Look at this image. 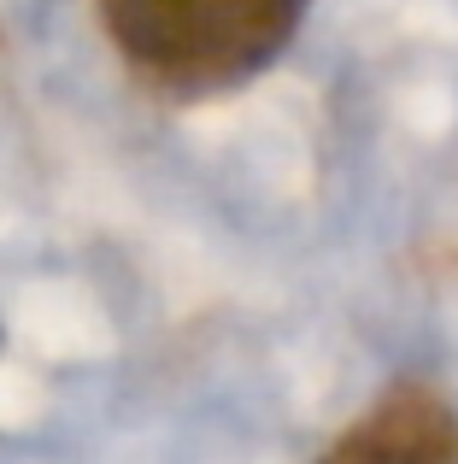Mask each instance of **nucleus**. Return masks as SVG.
Segmentation results:
<instances>
[{
    "instance_id": "1",
    "label": "nucleus",
    "mask_w": 458,
    "mask_h": 464,
    "mask_svg": "<svg viewBox=\"0 0 458 464\" xmlns=\"http://www.w3.org/2000/svg\"><path fill=\"white\" fill-rule=\"evenodd\" d=\"M311 0H100V24L148 89L200 101L271 71Z\"/></svg>"
},
{
    "instance_id": "2",
    "label": "nucleus",
    "mask_w": 458,
    "mask_h": 464,
    "mask_svg": "<svg viewBox=\"0 0 458 464\" xmlns=\"http://www.w3.org/2000/svg\"><path fill=\"white\" fill-rule=\"evenodd\" d=\"M323 464H458V411L424 382H394Z\"/></svg>"
}]
</instances>
